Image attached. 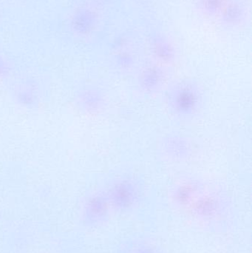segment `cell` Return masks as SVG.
Returning <instances> with one entry per match:
<instances>
[{
    "instance_id": "cell-6",
    "label": "cell",
    "mask_w": 252,
    "mask_h": 253,
    "mask_svg": "<svg viewBox=\"0 0 252 253\" xmlns=\"http://www.w3.org/2000/svg\"><path fill=\"white\" fill-rule=\"evenodd\" d=\"M200 187L193 181L178 186L173 193V199L180 207L190 206L199 195Z\"/></svg>"
},
{
    "instance_id": "cell-7",
    "label": "cell",
    "mask_w": 252,
    "mask_h": 253,
    "mask_svg": "<svg viewBox=\"0 0 252 253\" xmlns=\"http://www.w3.org/2000/svg\"><path fill=\"white\" fill-rule=\"evenodd\" d=\"M164 79V73L159 68H148L139 77V84L143 91L152 93L161 87Z\"/></svg>"
},
{
    "instance_id": "cell-4",
    "label": "cell",
    "mask_w": 252,
    "mask_h": 253,
    "mask_svg": "<svg viewBox=\"0 0 252 253\" xmlns=\"http://www.w3.org/2000/svg\"><path fill=\"white\" fill-rule=\"evenodd\" d=\"M110 205L107 195H96L87 202L84 211L87 225L96 227L105 223L109 215Z\"/></svg>"
},
{
    "instance_id": "cell-1",
    "label": "cell",
    "mask_w": 252,
    "mask_h": 253,
    "mask_svg": "<svg viewBox=\"0 0 252 253\" xmlns=\"http://www.w3.org/2000/svg\"><path fill=\"white\" fill-rule=\"evenodd\" d=\"M169 102L172 109L178 115L181 117L193 115L201 103L198 87L188 82L179 83L170 90Z\"/></svg>"
},
{
    "instance_id": "cell-3",
    "label": "cell",
    "mask_w": 252,
    "mask_h": 253,
    "mask_svg": "<svg viewBox=\"0 0 252 253\" xmlns=\"http://www.w3.org/2000/svg\"><path fill=\"white\" fill-rule=\"evenodd\" d=\"M137 186L130 180H121L112 186L107 194L110 208L117 211L131 209L139 199Z\"/></svg>"
},
{
    "instance_id": "cell-2",
    "label": "cell",
    "mask_w": 252,
    "mask_h": 253,
    "mask_svg": "<svg viewBox=\"0 0 252 253\" xmlns=\"http://www.w3.org/2000/svg\"><path fill=\"white\" fill-rule=\"evenodd\" d=\"M191 212L200 222L213 224L223 216L226 206L223 199L214 194L198 196L190 205Z\"/></svg>"
},
{
    "instance_id": "cell-8",
    "label": "cell",
    "mask_w": 252,
    "mask_h": 253,
    "mask_svg": "<svg viewBox=\"0 0 252 253\" xmlns=\"http://www.w3.org/2000/svg\"><path fill=\"white\" fill-rule=\"evenodd\" d=\"M164 146L169 154L176 158L183 159L190 154V144L181 137H170L166 140Z\"/></svg>"
},
{
    "instance_id": "cell-5",
    "label": "cell",
    "mask_w": 252,
    "mask_h": 253,
    "mask_svg": "<svg viewBox=\"0 0 252 253\" xmlns=\"http://www.w3.org/2000/svg\"><path fill=\"white\" fill-rule=\"evenodd\" d=\"M118 253H163L160 247L151 239L136 237L124 242Z\"/></svg>"
}]
</instances>
